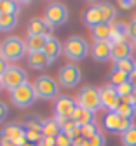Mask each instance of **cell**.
<instances>
[{"label": "cell", "instance_id": "cell-24", "mask_svg": "<svg viewBox=\"0 0 136 146\" xmlns=\"http://www.w3.org/2000/svg\"><path fill=\"white\" fill-rule=\"evenodd\" d=\"M98 7H100V11H101V16H103V23H107V25H112V21L115 19V9L110 5V4H98Z\"/></svg>", "mask_w": 136, "mask_h": 146}, {"label": "cell", "instance_id": "cell-1", "mask_svg": "<svg viewBox=\"0 0 136 146\" xmlns=\"http://www.w3.org/2000/svg\"><path fill=\"white\" fill-rule=\"evenodd\" d=\"M77 106H80L87 111H98L101 106V96H100V89H96L92 85H86L80 89L79 96H77Z\"/></svg>", "mask_w": 136, "mask_h": 146}, {"label": "cell", "instance_id": "cell-13", "mask_svg": "<svg viewBox=\"0 0 136 146\" xmlns=\"http://www.w3.org/2000/svg\"><path fill=\"white\" fill-rule=\"evenodd\" d=\"M131 52H133V47H131V44L127 40L112 42V59H113V63L131 58Z\"/></svg>", "mask_w": 136, "mask_h": 146}, {"label": "cell", "instance_id": "cell-19", "mask_svg": "<svg viewBox=\"0 0 136 146\" xmlns=\"http://www.w3.org/2000/svg\"><path fill=\"white\" fill-rule=\"evenodd\" d=\"M91 35L96 42H107L112 38V25L101 23L98 26H94V28H91Z\"/></svg>", "mask_w": 136, "mask_h": 146}, {"label": "cell", "instance_id": "cell-21", "mask_svg": "<svg viewBox=\"0 0 136 146\" xmlns=\"http://www.w3.org/2000/svg\"><path fill=\"white\" fill-rule=\"evenodd\" d=\"M42 134H44V137H58L61 134V125L58 123L54 118L52 120H46L44 122V127H42Z\"/></svg>", "mask_w": 136, "mask_h": 146}, {"label": "cell", "instance_id": "cell-11", "mask_svg": "<svg viewBox=\"0 0 136 146\" xmlns=\"http://www.w3.org/2000/svg\"><path fill=\"white\" fill-rule=\"evenodd\" d=\"M82 78V71L79 66H75L73 63H68L60 68V84L65 87H75Z\"/></svg>", "mask_w": 136, "mask_h": 146}, {"label": "cell", "instance_id": "cell-41", "mask_svg": "<svg viewBox=\"0 0 136 146\" xmlns=\"http://www.w3.org/2000/svg\"><path fill=\"white\" fill-rule=\"evenodd\" d=\"M134 4L136 2H133V0H121V2H119V5L122 9H131V7H134Z\"/></svg>", "mask_w": 136, "mask_h": 146}, {"label": "cell", "instance_id": "cell-15", "mask_svg": "<svg viewBox=\"0 0 136 146\" xmlns=\"http://www.w3.org/2000/svg\"><path fill=\"white\" fill-rule=\"evenodd\" d=\"M47 40H49V36L46 35H28L25 44H26L28 52H44Z\"/></svg>", "mask_w": 136, "mask_h": 146}, {"label": "cell", "instance_id": "cell-30", "mask_svg": "<svg viewBox=\"0 0 136 146\" xmlns=\"http://www.w3.org/2000/svg\"><path fill=\"white\" fill-rule=\"evenodd\" d=\"M100 131H98V127H96V123H89V125H84L80 127V136L86 137V139H91L92 136H96Z\"/></svg>", "mask_w": 136, "mask_h": 146}, {"label": "cell", "instance_id": "cell-26", "mask_svg": "<svg viewBox=\"0 0 136 146\" xmlns=\"http://www.w3.org/2000/svg\"><path fill=\"white\" fill-rule=\"evenodd\" d=\"M108 80H110V85H113V87H119V85H122V84L129 82V75H126V73H122V71L113 70V71L110 73Z\"/></svg>", "mask_w": 136, "mask_h": 146}, {"label": "cell", "instance_id": "cell-37", "mask_svg": "<svg viewBox=\"0 0 136 146\" xmlns=\"http://www.w3.org/2000/svg\"><path fill=\"white\" fill-rule=\"evenodd\" d=\"M72 146H89V141L86 139V137H77V139H73V144Z\"/></svg>", "mask_w": 136, "mask_h": 146}, {"label": "cell", "instance_id": "cell-38", "mask_svg": "<svg viewBox=\"0 0 136 146\" xmlns=\"http://www.w3.org/2000/svg\"><path fill=\"white\" fill-rule=\"evenodd\" d=\"M7 68H9V64H7V61L2 58V56H0V78H2L4 77V73L7 71Z\"/></svg>", "mask_w": 136, "mask_h": 146}, {"label": "cell", "instance_id": "cell-40", "mask_svg": "<svg viewBox=\"0 0 136 146\" xmlns=\"http://www.w3.org/2000/svg\"><path fill=\"white\" fill-rule=\"evenodd\" d=\"M129 36L136 42V19L133 23H129Z\"/></svg>", "mask_w": 136, "mask_h": 146}, {"label": "cell", "instance_id": "cell-31", "mask_svg": "<svg viewBox=\"0 0 136 146\" xmlns=\"http://www.w3.org/2000/svg\"><path fill=\"white\" fill-rule=\"evenodd\" d=\"M117 92H119L121 99H122V98H127V96H134V87H133L129 82H126V84H122V85L117 87Z\"/></svg>", "mask_w": 136, "mask_h": 146}, {"label": "cell", "instance_id": "cell-20", "mask_svg": "<svg viewBox=\"0 0 136 146\" xmlns=\"http://www.w3.org/2000/svg\"><path fill=\"white\" fill-rule=\"evenodd\" d=\"M28 64L33 70H44L51 64V61L44 52H28Z\"/></svg>", "mask_w": 136, "mask_h": 146}, {"label": "cell", "instance_id": "cell-10", "mask_svg": "<svg viewBox=\"0 0 136 146\" xmlns=\"http://www.w3.org/2000/svg\"><path fill=\"white\" fill-rule=\"evenodd\" d=\"M100 96H101V106L108 111H117V108L121 106V96L117 92V87H113L110 84L103 85L100 89Z\"/></svg>", "mask_w": 136, "mask_h": 146}, {"label": "cell", "instance_id": "cell-43", "mask_svg": "<svg viewBox=\"0 0 136 146\" xmlns=\"http://www.w3.org/2000/svg\"><path fill=\"white\" fill-rule=\"evenodd\" d=\"M4 89V85H2V78H0V90H2Z\"/></svg>", "mask_w": 136, "mask_h": 146}, {"label": "cell", "instance_id": "cell-14", "mask_svg": "<svg viewBox=\"0 0 136 146\" xmlns=\"http://www.w3.org/2000/svg\"><path fill=\"white\" fill-rule=\"evenodd\" d=\"M28 35H46V36H51L49 31H51V26L46 23V19H40V17H33V19L28 21Z\"/></svg>", "mask_w": 136, "mask_h": 146}, {"label": "cell", "instance_id": "cell-25", "mask_svg": "<svg viewBox=\"0 0 136 146\" xmlns=\"http://www.w3.org/2000/svg\"><path fill=\"white\" fill-rule=\"evenodd\" d=\"M122 118H127V120H133V117L136 115V104H127V103H121V106L117 108V111Z\"/></svg>", "mask_w": 136, "mask_h": 146}, {"label": "cell", "instance_id": "cell-16", "mask_svg": "<svg viewBox=\"0 0 136 146\" xmlns=\"http://www.w3.org/2000/svg\"><path fill=\"white\" fill-rule=\"evenodd\" d=\"M84 23L87 26H91V28H94V26H98V25L103 23V16H101V11H100L98 4L86 9V12H84Z\"/></svg>", "mask_w": 136, "mask_h": 146}, {"label": "cell", "instance_id": "cell-6", "mask_svg": "<svg viewBox=\"0 0 136 146\" xmlns=\"http://www.w3.org/2000/svg\"><path fill=\"white\" fill-rule=\"evenodd\" d=\"M44 19L49 26H61L68 21V9L60 2H51L46 7Z\"/></svg>", "mask_w": 136, "mask_h": 146}, {"label": "cell", "instance_id": "cell-34", "mask_svg": "<svg viewBox=\"0 0 136 146\" xmlns=\"http://www.w3.org/2000/svg\"><path fill=\"white\" fill-rule=\"evenodd\" d=\"M72 144H73V141L66 134H63V132L56 137V146H72Z\"/></svg>", "mask_w": 136, "mask_h": 146}, {"label": "cell", "instance_id": "cell-27", "mask_svg": "<svg viewBox=\"0 0 136 146\" xmlns=\"http://www.w3.org/2000/svg\"><path fill=\"white\" fill-rule=\"evenodd\" d=\"M23 125L26 127V131H38V132H42L44 122L38 117H26V120L23 122Z\"/></svg>", "mask_w": 136, "mask_h": 146}, {"label": "cell", "instance_id": "cell-4", "mask_svg": "<svg viewBox=\"0 0 136 146\" xmlns=\"http://www.w3.org/2000/svg\"><path fill=\"white\" fill-rule=\"evenodd\" d=\"M33 89H35V94L38 99H54L58 98V92H60V85L58 82L49 77V75H40L37 77L33 82Z\"/></svg>", "mask_w": 136, "mask_h": 146}, {"label": "cell", "instance_id": "cell-39", "mask_svg": "<svg viewBox=\"0 0 136 146\" xmlns=\"http://www.w3.org/2000/svg\"><path fill=\"white\" fill-rule=\"evenodd\" d=\"M5 117H7V106H5L2 101H0V123L5 120Z\"/></svg>", "mask_w": 136, "mask_h": 146}, {"label": "cell", "instance_id": "cell-12", "mask_svg": "<svg viewBox=\"0 0 136 146\" xmlns=\"http://www.w3.org/2000/svg\"><path fill=\"white\" fill-rule=\"evenodd\" d=\"M91 54L96 61L100 63H105L108 59H112V42L107 40V42H94L92 49H91Z\"/></svg>", "mask_w": 136, "mask_h": 146}, {"label": "cell", "instance_id": "cell-22", "mask_svg": "<svg viewBox=\"0 0 136 146\" xmlns=\"http://www.w3.org/2000/svg\"><path fill=\"white\" fill-rule=\"evenodd\" d=\"M17 25V14L0 12V31H9Z\"/></svg>", "mask_w": 136, "mask_h": 146}, {"label": "cell", "instance_id": "cell-17", "mask_svg": "<svg viewBox=\"0 0 136 146\" xmlns=\"http://www.w3.org/2000/svg\"><path fill=\"white\" fill-rule=\"evenodd\" d=\"M61 50H63V45L60 44V40L54 38V36H49V40H47V44H46V47H44V54L47 56V59H49L51 63L56 61L58 56L61 54Z\"/></svg>", "mask_w": 136, "mask_h": 146}, {"label": "cell", "instance_id": "cell-32", "mask_svg": "<svg viewBox=\"0 0 136 146\" xmlns=\"http://www.w3.org/2000/svg\"><path fill=\"white\" fill-rule=\"evenodd\" d=\"M26 143H31V144H37V143H40L44 139V134L42 132H38V131H26Z\"/></svg>", "mask_w": 136, "mask_h": 146}, {"label": "cell", "instance_id": "cell-36", "mask_svg": "<svg viewBox=\"0 0 136 146\" xmlns=\"http://www.w3.org/2000/svg\"><path fill=\"white\" fill-rule=\"evenodd\" d=\"M38 146H56V139L54 137H44L38 143Z\"/></svg>", "mask_w": 136, "mask_h": 146}, {"label": "cell", "instance_id": "cell-18", "mask_svg": "<svg viewBox=\"0 0 136 146\" xmlns=\"http://www.w3.org/2000/svg\"><path fill=\"white\" fill-rule=\"evenodd\" d=\"M72 120H73L77 125L84 127V125L94 123V113H92V111H87V110H84V108H80V106H77L75 111H73V115H72Z\"/></svg>", "mask_w": 136, "mask_h": 146}, {"label": "cell", "instance_id": "cell-44", "mask_svg": "<svg viewBox=\"0 0 136 146\" xmlns=\"http://www.w3.org/2000/svg\"><path fill=\"white\" fill-rule=\"evenodd\" d=\"M25 146H35V144H31V143H26V144H25Z\"/></svg>", "mask_w": 136, "mask_h": 146}, {"label": "cell", "instance_id": "cell-33", "mask_svg": "<svg viewBox=\"0 0 136 146\" xmlns=\"http://www.w3.org/2000/svg\"><path fill=\"white\" fill-rule=\"evenodd\" d=\"M89 141V146H105L107 144V141H105V136L101 134V132H98L96 136H92L91 139H87Z\"/></svg>", "mask_w": 136, "mask_h": 146}, {"label": "cell", "instance_id": "cell-5", "mask_svg": "<svg viewBox=\"0 0 136 146\" xmlns=\"http://www.w3.org/2000/svg\"><path fill=\"white\" fill-rule=\"evenodd\" d=\"M37 99H38V98H37V94H35L33 84H28V82L11 92V101H12L17 108H28V106H31Z\"/></svg>", "mask_w": 136, "mask_h": 146}, {"label": "cell", "instance_id": "cell-45", "mask_svg": "<svg viewBox=\"0 0 136 146\" xmlns=\"http://www.w3.org/2000/svg\"><path fill=\"white\" fill-rule=\"evenodd\" d=\"M0 9H2V2H0Z\"/></svg>", "mask_w": 136, "mask_h": 146}, {"label": "cell", "instance_id": "cell-23", "mask_svg": "<svg viewBox=\"0 0 136 146\" xmlns=\"http://www.w3.org/2000/svg\"><path fill=\"white\" fill-rule=\"evenodd\" d=\"M113 70L122 71V73H126V75H131V73L136 70V63L133 61V58L121 59V61H115V63H113Z\"/></svg>", "mask_w": 136, "mask_h": 146}, {"label": "cell", "instance_id": "cell-9", "mask_svg": "<svg viewBox=\"0 0 136 146\" xmlns=\"http://www.w3.org/2000/svg\"><path fill=\"white\" fill-rule=\"evenodd\" d=\"M26 84V71L17 68V66H9L7 71L4 73L2 77V85L4 89H9L11 92L12 90H16L17 87H21Z\"/></svg>", "mask_w": 136, "mask_h": 146}, {"label": "cell", "instance_id": "cell-46", "mask_svg": "<svg viewBox=\"0 0 136 146\" xmlns=\"http://www.w3.org/2000/svg\"><path fill=\"white\" fill-rule=\"evenodd\" d=\"M0 49H2V44H0Z\"/></svg>", "mask_w": 136, "mask_h": 146}, {"label": "cell", "instance_id": "cell-2", "mask_svg": "<svg viewBox=\"0 0 136 146\" xmlns=\"http://www.w3.org/2000/svg\"><path fill=\"white\" fill-rule=\"evenodd\" d=\"M63 52L70 61H82L89 52V45L82 36H68L63 44Z\"/></svg>", "mask_w": 136, "mask_h": 146}, {"label": "cell", "instance_id": "cell-35", "mask_svg": "<svg viewBox=\"0 0 136 146\" xmlns=\"http://www.w3.org/2000/svg\"><path fill=\"white\" fill-rule=\"evenodd\" d=\"M0 146H16V144L12 143V139L9 136H5L4 132H0Z\"/></svg>", "mask_w": 136, "mask_h": 146}, {"label": "cell", "instance_id": "cell-8", "mask_svg": "<svg viewBox=\"0 0 136 146\" xmlns=\"http://www.w3.org/2000/svg\"><path fill=\"white\" fill-rule=\"evenodd\" d=\"M103 125H105V129L108 132H113V134H124L127 129H131V127L134 125L133 120H127V118H122L119 113H115V111H108L103 118Z\"/></svg>", "mask_w": 136, "mask_h": 146}, {"label": "cell", "instance_id": "cell-7", "mask_svg": "<svg viewBox=\"0 0 136 146\" xmlns=\"http://www.w3.org/2000/svg\"><path fill=\"white\" fill-rule=\"evenodd\" d=\"M75 108H77V101H73L68 96H60V98L56 99V103H54V115H56L54 120L61 125L65 120L72 118Z\"/></svg>", "mask_w": 136, "mask_h": 146}, {"label": "cell", "instance_id": "cell-29", "mask_svg": "<svg viewBox=\"0 0 136 146\" xmlns=\"http://www.w3.org/2000/svg\"><path fill=\"white\" fill-rule=\"evenodd\" d=\"M17 11H19V4L17 2H12V0H4V2H2V9H0V12L17 14Z\"/></svg>", "mask_w": 136, "mask_h": 146}, {"label": "cell", "instance_id": "cell-42", "mask_svg": "<svg viewBox=\"0 0 136 146\" xmlns=\"http://www.w3.org/2000/svg\"><path fill=\"white\" fill-rule=\"evenodd\" d=\"M129 84L136 89V70H134V71L131 73V75H129Z\"/></svg>", "mask_w": 136, "mask_h": 146}, {"label": "cell", "instance_id": "cell-3", "mask_svg": "<svg viewBox=\"0 0 136 146\" xmlns=\"http://www.w3.org/2000/svg\"><path fill=\"white\" fill-rule=\"evenodd\" d=\"M25 50H26L25 40H21L19 36H7L2 44V49H0V56L5 61H19L25 56Z\"/></svg>", "mask_w": 136, "mask_h": 146}, {"label": "cell", "instance_id": "cell-47", "mask_svg": "<svg viewBox=\"0 0 136 146\" xmlns=\"http://www.w3.org/2000/svg\"><path fill=\"white\" fill-rule=\"evenodd\" d=\"M134 19H136V17H134Z\"/></svg>", "mask_w": 136, "mask_h": 146}, {"label": "cell", "instance_id": "cell-28", "mask_svg": "<svg viewBox=\"0 0 136 146\" xmlns=\"http://www.w3.org/2000/svg\"><path fill=\"white\" fill-rule=\"evenodd\" d=\"M122 146H136V125H133L131 129H127L122 136H121Z\"/></svg>", "mask_w": 136, "mask_h": 146}]
</instances>
